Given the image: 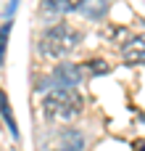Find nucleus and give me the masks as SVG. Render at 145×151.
<instances>
[{"label":"nucleus","mask_w":145,"mask_h":151,"mask_svg":"<svg viewBox=\"0 0 145 151\" xmlns=\"http://www.w3.org/2000/svg\"><path fill=\"white\" fill-rule=\"evenodd\" d=\"M61 151H77V149H61Z\"/></svg>","instance_id":"obj_10"},{"label":"nucleus","mask_w":145,"mask_h":151,"mask_svg":"<svg viewBox=\"0 0 145 151\" xmlns=\"http://www.w3.org/2000/svg\"><path fill=\"white\" fill-rule=\"evenodd\" d=\"M85 77V66L82 64H61L55 72H53V82L61 85V88H74L79 85Z\"/></svg>","instance_id":"obj_3"},{"label":"nucleus","mask_w":145,"mask_h":151,"mask_svg":"<svg viewBox=\"0 0 145 151\" xmlns=\"http://www.w3.org/2000/svg\"><path fill=\"white\" fill-rule=\"evenodd\" d=\"M143 122H145V114H143Z\"/></svg>","instance_id":"obj_11"},{"label":"nucleus","mask_w":145,"mask_h":151,"mask_svg":"<svg viewBox=\"0 0 145 151\" xmlns=\"http://www.w3.org/2000/svg\"><path fill=\"white\" fill-rule=\"evenodd\" d=\"M85 0H45V11H53V13H71V11H79Z\"/></svg>","instance_id":"obj_5"},{"label":"nucleus","mask_w":145,"mask_h":151,"mask_svg":"<svg viewBox=\"0 0 145 151\" xmlns=\"http://www.w3.org/2000/svg\"><path fill=\"white\" fill-rule=\"evenodd\" d=\"M87 69H90L92 74H106V72H108V64L98 58V61H87Z\"/></svg>","instance_id":"obj_8"},{"label":"nucleus","mask_w":145,"mask_h":151,"mask_svg":"<svg viewBox=\"0 0 145 151\" xmlns=\"http://www.w3.org/2000/svg\"><path fill=\"white\" fill-rule=\"evenodd\" d=\"M82 40V32L69 27V24H55V27H48L40 37V53L45 58H61L66 53H71Z\"/></svg>","instance_id":"obj_1"},{"label":"nucleus","mask_w":145,"mask_h":151,"mask_svg":"<svg viewBox=\"0 0 145 151\" xmlns=\"http://www.w3.org/2000/svg\"><path fill=\"white\" fill-rule=\"evenodd\" d=\"M122 58L127 64H145V37H132L122 48Z\"/></svg>","instance_id":"obj_4"},{"label":"nucleus","mask_w":145,"mask_h":151,"mask_svg":"<svg viewBox=\"0 0 145 151\" xmlns=\"http://www.w3.org/2000/svg\"><path fill=\"white\" fill-rule=\"evenodd\" d=\"M79 11H82L85 16H90V19H100V16H106V11H108V0H85Z\"/></svg>","instance_id":"obj_6"},{"label":"nucleus","mask_w":145,"mask_h":151,"mask_svg":"<svg viewBox=\"0 0 145 151\" xmlns=\"http://www.w3.org/2000/svg\"><path fill=\"white\" fill-rule=\"evenodd\" d=\"M3 119H5V125H8V130H11V135H13V138H18V127H16V119H13L11 109H8L5 96H3Z\"/></svg>","instance_id":"obj_7"},{"label":"nucleus","mask_w":145,"mask_h":151,"mask_svg":"<svg viewBox=\"0 0 145 151\" xmlns=\"http://www.w3.org/2000/svg\"><path fill=\"white\" fill-rule=\"evenodd\" d=\"M137 151H145V143H143V146H137Z\"/></svg>","instance_id":"obj_9"},{"label":"nucleus","mask_w":145,"mask_h":151,"mask_svg":"<svg viewBox=\"0 0 145 151\" xmlns=\"http://www.w3.org/2000/svg\"><path fill=\"white\" fill-rule=\"evenodd\" d=\"M79 109H82V98H79V93L74 88H61L58 85L42 101V111L53 122H69V119H74L79 114Z\"/></svg>","instance_id":"obj_2"}]
</instances>
